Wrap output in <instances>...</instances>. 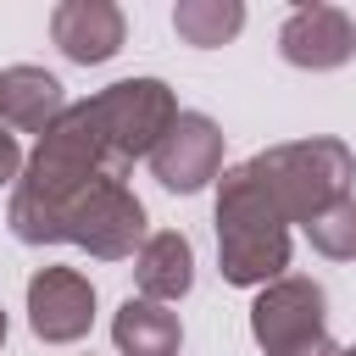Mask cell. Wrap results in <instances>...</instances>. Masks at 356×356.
<instances>
[{
	"label": "cell",
	"mask_w": 356,
	"mask_h": 356,
	"mask_svg": "<svg viewBox=\"0 0 356 356\" xmlns=\"http://www.w3.org/2000/svg\"><path fill=\"white\" fill-rule=\"evenodd\" d=\"M256 339L267 356H339L323 334V289L312 278H284L256 300Z\"/></svg>",
	"instance_id": "277c9868"
},
{
	"label": "cell",
	"mask_w": 356,
	"mask_h": 356,
	"mask_svg": "<svg viewBox=\"0 0 356 356\" xmlns=\"http://www.w3.org/2000/svg\"><path fill=\"white\" fill-rule=\"evenodd\" d=\"M250 172L261 178V189L273 195L278 211L312 222L323 206L345 200L350 156H345V145H334V139H306V145H278V150L256 156Z\"/></svg>",
	"instance_id": "7a4b0ae2"
},
{
	"label": "cell",
	"mask_w": 356,
	"mask_h": 356,
	"mask_svg": "<svg viewBox=\"0 0 356 356\" xmlns=\"http://www.w3.org/2000/svg\"><path fill=\"white\" fill-rule=\"evenodd\" d=\"M28 312H33V334L39 339H78L89 328V312H95V289L72 273V267H44L33 284H28Z\"/></svg>",
	"instance_id": "8992f818"
},
{
	"label": "cell",
	"mask_w": 356,
	"mask_h": 356,
	"mask_svg": "<svg viewBox=\"0 0 356 356\" xmlns=\"http://www.w3.org/2000/svg\"><path fill=\"white\" fill-rule=\"evenodd\" d=\"M306 234H312V245H317L323 256H356V200L345 195V200L323 206V211L306 222Z\"/></svg>",
	"instance_id": "7c38bea8"
},
{
	"label": "cell",
	"mask_w": 356,
	"mask_h": 356,
	"mask_svg": "<svg viewBox=\"0 0 356 356\" xmlns=\"http://www.w3.org/2000/svg\"><path fill=\"white\" fill-rule=\"evenodd\" d=\"M83 117H89V128H95V139H100V150H106L111 161H128V156H139V150H156L161 134L178 122L172 95H167L156 78L111 83L106 95H95V100L83 106Z\"/></svg>",
	"instance_id": "3957f363"
},
{
	"label": "cell",
	"mask_w": 356,
	"mask_h": 356,
	"mask_svg": "<svg viewBox=\"0 0 356 356\" xmlns=\"http://www.w3.org/2000/svg\"><path fill=\"white\" fill-rule=\"evenodd\" d=\"M284 211L273 206V195L261 189V178L250 167L222 178V200H217V245H222V273L228 284H261L278 278L289 261V239H284Z\"/></svg>",
	"instance_id": "6da1fadb"
},
{
	"label": "cell",
	"mask_w": 356,
	"mask_h": 356,
	"mask_svg": "<svg viewBox=\"0 0 356 356\" xmlns=\"http://www.w3.org/2000/svg\"><path fill=\"white\" fill-rule=\"evenodd\" d=\"M0 117L17 122V128H39L50 134L67 111H61V83L39 67H11L0 72Z\"/></svg>",
	"instance_id": "ba28073f"
},
{
	"label": "cell",
	"mask_w": 356,
	"mask_h": 356,
	"mask_svg": "<svg viewBox=\"0 0 356 356\" xmlns=\"http://www.w3.org/2000/svg\"><path fill=\"white\" fill-rule=\"evenodd\" d=\"M11 167H17V145H11V134L0 122V178H11Z\"/></svg>",
	"instance_id": "5bb4252c"
},
{
	"label": "cell",
	"mask_w": 356,
	"mask_h": 356,
	"mask_svg": "<svg viewBox=\"0 0 356 356\" xmlns=\"http://www.w3.org/2000/svg\"><path fill=\"white\" fill-rule=\"evenodd\" d=\"M172 22H178V33H184L189 44H222V39L245 22V11H239V6H178Z\"/></svg>",
	"instance_id": "4fadbf2b"
},
{
	"label": "cell",
	"mask_w": 356,
	"mask_h": 356,
	"mask_svg": "<svg viewBox=\"0 0 356 356\" xmlns=\"http://www.w3.org/2000/svg\"><path fill=\"white\" fill-rule=\"evenodd\" d=\"M350 44H356L350 17L334 6H306L284 22V56L295 67H339L350 56Z\"/></svg>",
	"instance_id": "52a82bcc"
},
{
	"label": "cell",
	"mask_w": 356,
	"mask_h": 356,
	"mask_svg": "<svg viewBox=\"0 0 356 356\" xmlns=\"http://www.w3.org/2000/svg\"><path fill=\"white\" fill-rule=\"evenodd\" d=\"M56 39L72 61H106L122 44V17L111 6H61L56 11Z\"/></svg>",
	"instance_id": "9c48e42d"
},
{
	"label": "cell",
	"mask_w": 356,
	"mask_h": 356,
	"mask_svg": "<svg viewBox=\"0 0 356 356\" xmlns=\"http://www.w3.org/2000/svg\"><path fill=\"white\" fill-rule=\"evenodd\" d=\"M0 339H6V317H0Z\"/></svg>",
	"instance_id": "9a60e30c"
},
{
	"label": "cell",
	"mask_w": 356,
	"mask_h": 356,
	"mask_svg": "<svg viewBox=\"0 0 356 356\" xmlns=\"http://www.w3.org/2000/svg\"><path fill=\"white\" fill-rule=\"evenodd\" d=\"M195 267V256H189V239L184 234H156L145 250H139V289H145V300H178L184 289H189V273Z\"/></svg>",
	"instance_id": "30bf717a"
},
{
	"label": "cell",
	"mask_w": 356,
	"mask_h": 356,
	"mask_svg": "<svg viewBox=\"0 0 356 356\" xmlns=\"http://www.w3.org/2000/svg\"><path fill=\"white\" fill-rule=\"evenodd\" d=\"M217 156H222V134L211 128V117L200 111H178V122L161 134V145L150 150L156 161V178L178 195H195L211 172H217Z\"/></svg>",
	"instance_id": "5b68a950"
},
{
	"label": "cell",
	"mask_w": 356,
	"mask_h": 356,
	"mask_svg": "<svg viewBox=\"0 0 356 356\" xmlns=\"http://www.w3.org/2000/svg\"><path fill=\"white\" fill-rule=\"evenodd\" d=\"M178 317L161 306V300H128L117 312V345L128 356H178Z\"/></svg>",
	"instance_id": "8fae6325"
},
{
	"label": "cell",
	"mask_w": 356,
	"mask_h": 356,
	"mask_svg": "<svg viewBox=\"0 0 356 356\" xmlns=\"http://www.w3.org/2000/svg\"><path fill=\"white\" fill-rule=\"evenodd\" d=\"M339 356H356V350H339Z\"/></svg>",
	"instance_id": "2e32d148"
}]
</instances>
